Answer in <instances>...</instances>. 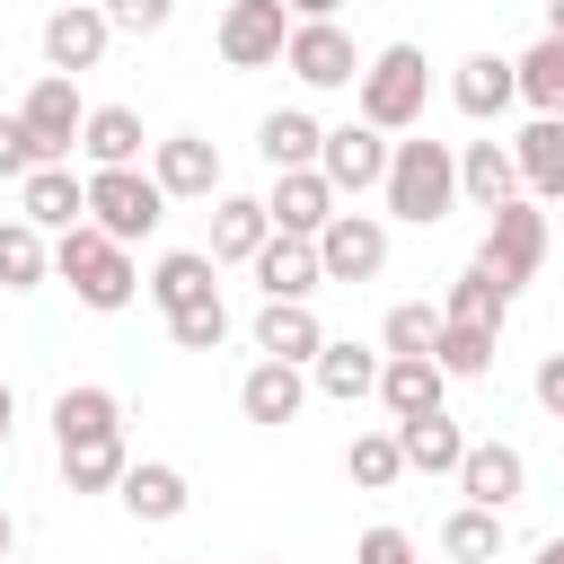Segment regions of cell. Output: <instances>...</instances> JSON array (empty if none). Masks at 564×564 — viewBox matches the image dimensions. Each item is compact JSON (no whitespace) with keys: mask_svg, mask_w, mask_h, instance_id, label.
<instances>
[{"mask_svg":"<svg viewBox=\"0 0 564 564\" xmlns=\"http://www.w3.org/2000/svg\"><path fill=\"white\" fill-rule=\"evenodd\" d=\"M273 238V220H264V194H212V264H256V247Z\"/></svg>","mask_w":564,"mask_h":564,"instance_id":"18","label":"cell"},{"mask_svg":"<svg viewBox=\"0 0 564 564\" xmlns=\"http://www.w3.org/2000/svg\"><path fill=\"white\" fill-rule=\"evenodd\" d=\"M220 335H229V308H220V300L167 317V344H176V352H220Z\"/></svg>","mask_w":564,"mask_h":564,"instance_id":"39","label":"cell"},{"mask_svg":"<svg viewBox=\"0 0 564 564\" xmlns=\"http://www.w3.org/2000/svg\"><path fill=\"white\" fill-rule=\"evenodd\" d=\"M141 115L132 106H88V123H79V150H88V167H141Z\"/></svg>","mask_w":564,"mask_h":564,"instance_id":"30","label":"cell"},{"mask_svg":"<svg viewBox=\"0 0 564 564\" xmlns=\"http://www.w3.org/2000/svg\"><path fill=\"white\" fill-rule=\"evenodd\" d=\"M53 273L70 282V300L79 308H97V317H115V308H132V291H141V273H132V247H115L106 229H62L53 238Z\"/></svg>","mask_w":564,"mask_h":564,"instance_id":"3","label":"cell"},{"mask_svg":"<svg viewBox=\"0 0 564 564\" xmlns=\"http://www.w3.org/2000/svg\"><path fill=\"white\" fill-rule=\"evenodd\" d=\"M379 220H405V229H432L458 212V150L414 132V141H388V176H379Z\"/></svg>","mask_w":564,"mask_h":564,"instance_id":"1","label":"cell"},{"mask_svg":"<svg viewBox=\"0 0 564 564\" xmlns=\"http://www.w3.org/2000/svg\"><path fill=\"white\" fill-rule=\"evenodd\" d=\"M308 247H317V273L326 282H379L388 273V220L379 212H335Z\"/></svg>","mask_w":564,"mask_h":564,"instance_id":"8","label":"cell"},{"mask_svg":"<svg viewBox=\"0 0 564 564\" xmlns=\"http://www.w3.org/2000/svg\"><path fill=\"white\" fill-rule=\"evenodd\" d=\"M123 467H132L123 432H97V441H62V485H70V494H115V485H123Z\"/></svg>","mask_w":564,"mask_h":564,"instance_id":"31","label":"cell"},{"mask_svg":"<svg viewBox=\"0 0 564 564\" xmlns=\"http://www.w3.org/2000/svg\"><path fill=\"white\" fill-rule=\"evenodd\" d=\"M97 9H106L115 35H159V26L176 18V0H97Z\"/></svg>","mask_w":564,"mask_h":564,"instance_id":"40","label":"cell"},{"mask_svg":"<svg viewBox=\"0 0 564 564\" xmlns=\"http://www.w3.org/2000/svg\"><path fill=\"white\" fill-rule=\"evenodd\" d=\"M44 159H35V132L18 123V115H0V176H35Z\"/></svg>","mask_w":564,"mask_h":564,"instance_id":"41","label":"cell"},{"mask_svg":"<svg viewBox=\"0 0 564 564\" xmlns=\"http://www.w3.org/2000/svg\"><path fill=\"white\" fill-rule=\"evenodd\" d=\"M361 62H370V53L344 35V18H300L291 44H282V70H291L300 88H352Z\"/></svg>","mask_w":564,"mask_h":564,"instance_id":"5","label":"cell"},{"mask_svg":"<svg viewBox=\"0 0 564 564\" xmlns=\"http://www.w3.org/2000/svg\"><path fill=\"white\" fill-rule=\"evenodd\" d=\"M458 494H467L476 511H511V502L529 494V458H520L511 441H467V458H458Z\"/></svg>","mask_w":564,"mask_h":564,"instance_id":"13","label":"cell"},{"mask_svg":"<svg viewBox=\"0 0 564 564\" xmlns=\"http://www.w3.org/2000/svg\"><path fill=\"white\" fill-rule=\"evenodd\" d=\"M546 35H564V0H546Z\"/></svg>","mask_w":564,"mask_h":564,"instance_id":"48","label":"cell"},{"mask_svg":"<svg viewBox=\"0 0 564 564\" xmlns=\"http://www.w3.org/2000/svg\"><path fill=\"white\" fill-rule=\"evenodd\" d=\"M9 546H18V520H9V502H0V564H9Z\"/></svg>","mask_w":564,"mask_h":564,"instance_id":"46","label":"cell"},{"mask_svg":"<svg viewBox=\"0 0 564 564\" xmlns=\"http://www.w3.org/2000/svg\"><path fill=\"white\" fill-rule=\"evenodd\" d=\"M352 564H414V538H405V529H361Z\"/></svg>","mask_w":564,"mask_h":564,"instance_id":"42","label":"cell"},{"mask_svg":"<svg viewBox=\"0 0 564 564\" xmlns=\"http://www.w3.org/2000/svg\"><path fill=\"white\" fill-rule=\"evenodd\" d=\"M115 494H123V511H132L141 529H167V520H185V502H194V485H185L176 458H132Z\"/></svg>","mask_w":564,"mask_h":564,"instance_id":"14","label":"cell"},{"mask_svg":"<svg viewBox=\"0 0 564 564\" xmlns=\"http://www.w3.org/2000/svg\"><path fill=\"white\" fill-rule=\"evenodd\" d=\"M220 62L229 70H264V62H282V44H291V9L282 0H220Z\"/></svg>","mask_w":564,"mask_h":564,"instance_id":"9","label":"cell"},{"mask_svg":"<svg viewBox=\"0 0 564 564\" xmlns=\"http://www.w3.org/2000/svg\"><path fill=\"white\" fill-rule=\"evenodd\" d=\"M150 185L167 203H212L220 194V150L203 132H167V141H150Z\"/></svg>","mask_w":564,"mask_h":564,"instance_id":"10","label":"cell"},{"mask_svg":"<svg viewBox=\"0 0 564 564\" xmlns=\"http://www.w3.org/2000/svg\"><path fill=\"white\" fill-rule=\"evenodd\" d=\"M511 79L538 115H564V35H538L529 53H511Z\"/></svg>","mask_w":564,"mask_h":564,"instance_id":"33","label":"cell"},{"mask_svg":"<svg viewBox=\"0 0 564 564\" xmlns=\"http://www.w3.org/2000/svg\"><path fill=\"white\" fill-rule=\"evenodd\" d=\"M397 449H405V476H458L467 432L449 414H414V423H397Z\"/></svg>","mask_w":564,"mask_h":564,"instance_id":"29","label":"cell"},{"mask_svg":"<svg viewBox=\"0 0 564 564\" xmlns=\"http://www.w3.org/2000/svg\"><path fill=\"white\" fill-rule=\"evenodd\" d=\"M441 546H449L458 564H494V555H502V511H476V502H458V511L441 520Z\"/></svg>","mask_w":564,"mask_h":564,"instance_id":"36","label":"cell"},{"mask_svg":"<svg viewBox=\"0 0 564 564\" xmlns=\"http://www.w3.org/2000/svg\"><path fill=\"white\" fill-rule=\"evenodd\" d=\"M458 194H467L476 212H502V203L520 194V167H511V141H467V150H458Z\"/></svg>","mask_w":564,"mask_h":564,"instance_id":"28","label":"cell"},{"mask_svg":"<svg viewBox=\"0 0 564 564\" xmlns=\"http://www.w3.org/2000/svg\"><path fill=\"white\" fill-rule=\"evenodd\" d=\"M317 176L335 185V203H344V194H370V185L388 176V132H370V123H335V132L317 141Z\"/></svg>","mask_w":564,"mask_h":564,"instance_id":"11","label":"cell"},{"mask_svg":"<svg viewBox=\"0 0 564 564\" xmlns=\"http://www.w3.org/2000/svg\"><path fill=\"white\" fill-rule=\"evenodd\" d=\"M256 352H264V361H291V370H308V361L326 352L317 308H308V300H264V308H256Z\"/></svg>","mask_w":564,"mask_h":564,"instance_id":"16","label":"cell"},{"mask_svg":"<svg viewBox=\"0 0 564 564\" xmlns=\"http://www.w3.org/2000/svg\"><path fill=\"white\" fill-rule=\"evenodd\" d=\"M97 432H123V405H115V388H97V379L62 388V397H53V441H97Z\"/></svg>","mask_w":564,"mask_h":564,"instance_id":"32","label":"cell"},{"mask_svg":"<svg viewBox=\"0 0 564 564\" xmlns=\"http://www.w3.org/2000/svg\"><path fill=\"white\" fill-rule=\"evenodd\" d=\"M264 220H273L282 238H317V229L335 220V185H326L317 167H282L273 194H264Z\"/></svg>","mask_w":564,"mask_h":564,"instance_id":"15","label":"cell"},{"mask_svg":"<svg viewBox=\"0 0 564 564\" xmlns=\"http://www.w3.org/2000/svg\"><path fill=\"white\" fill-rule=\"evenodd\" d=\"M423 97H432V62L423 44H379L352 79V123L370 132H423Z\"/></svg>","mask_w":564,"mask_h":564,"instance_id":"2","label":"cell"},{"mask_svg":"<svg viewBox=\"0 0 564 564\" xmlns=\"http://www.w3.org/2000/svg\"><path fill=\"white\" fill-rule=\"evenodd\" d=\"M344 476H352L361 494H388V485L405 476V449H397V432H352V449H344Z\"/></svg>","mask_w":564,"mask_h":564,"instance_id":"35","label":"cell"},{"mask_svg":"<svg viewBox=\"0 0 564 564\" xmlns=\"http://www.w3.org/2000/svg\"><path fill=\"white\" fill-rule=\"evenodd\" d=\"M167 220V194L150 185V167H88V229H106L115 247H141Z\"/></svg>","mask_w":564,"mask_h":564,"instance_id":"4","label":"cell"},{"mask_svg":"<svg viewBox=\"0 0 564 564\" xmlns=\"http://www.w3.org/2000/svg\"><path fill=\"white\" fill-rule=\"evenodd\" d=\"M538 564H564V529H555V538H546V546H538Z\"/></svg>","mask_w":564,"mask_h":564,"instance_id":"47","label":"cell"},{"mask_svg":"<svg viewBox=\"0 0 564 564\" xmlns=\"http://www.w3.org/2000/svg\"><path fill=\"white\" fill-rule=\"evenodd\" d=\"M441 344V308L432 300H397L388 326H379V352H432Z\"/></svg>","mask_w":564,"mask_h":564,"instance_id":"38","label":"cell"},{"mask_svg":"<svg viewBox=\"0 0 564 564\" xmlns=\"http://www.w3.org/2000/svg\"><path fill=\"white\" fill-rule=\"evenodd\" d=\"M441 317H449V326H476V335H494V344H502V326H511V282H502V273H485V264L467 256V273L449 282Z\"/></svg>","mask_w":564,"mask_h":564,"instance_id":"19","label":"cell"},{"mask_svg":"<svg viewBox=\"0 0 564 564\" xmlns=\"http://www.w3.org/2000/svg\"><path fill=\"white\" fill-rule=\"evenodd\" d=\"M317 141H326V123H317L308 106H273V115L256 123V150H264L273 176H282V167H317Z\"/></svg>","mask_w":564,"mask_h":564,"instance_id":"27","label":"cell"},{"mask_svg":"<svg viewBox=\"0 0 564 564\" xmlns=\"http://www.w3.org/2000/svg\"><path fill=\"white\" fill-rule=\"evenodd\" d=\"M476 264H485V273H502V282L520 291V282L546 264V212H538L529 194H511L502 212H485V247H476Z\"/></svg>","mask_w":564,"mask_h":564,"instance_id":"6","label":"cell"},{"mask_svg":"<svg viewBox=\"0 0 564 564\" xmlns=\"http://www.w3.org/2000/svg\"><path fill=\"white\" fill-rule=\"evenodd\" d=\"M449 97H458V115H467V123H494V115L520 97L511 53H467V62H458V79H449Z\"/></svg>","mask_w":564,"mask_h":564,"instance_id":"24","label":"cell"},{"mask_svg":"<svg viewBox=\"0 0 564 564\" xmlns=\"http://www.w3.org/2000/svg\"><path fill=\"white\" fill-rule=\"evenodd\" d=\"M511 167H520V194L529 203H564V115H538L511 141Z\"/></svg>","mask_w":564,"mask_h":564,"instance_id":"21","label":"cell"},{"mask_svg":"<svg viewBox=\"0 0 564 564\" xmlns=\"http://www.w3.org/2000/svg\"><path fill=\"white\" fill-rule=\"evenodd\" d=\"M300 405H308V370H291V361H256V370L238 379V414H247V423H273V432H282Z\"/></svg>","mask_w":564,"mask_h":564,"instance_id":"23","label":"cell"},{"mask_svg":"<svg viewBox=\"0 0 564 564\" xmlns=\"http://www.w3.org/2000/svg\"><path fill=\"white\" fill-rule=\"evenodd\" d=\"M529 388H538V405H546V414H555V423H564V352H546V361H538V379H529Z\"/></svg>","mask_w":564,"mask_h":564,"instance_id":"43","label":"cell"},{"mask_svg":"<svg viewBox=\"0 0 564 564\" xmlns=\"http://www.w3.org/2000/svg\"><path fill=\"white\" fill-rule=\"evenodd\" d=\"M212 273H220V264H212L203 247H176V256H159V264H150V282H141V291H150V300L176 317V308H203V300H220V282H212Z\"/></svg>","mask_w":564,"mask_h":564,"instance_id":"26","label":"cell"},{"mask_svg":"<svg viewBox=\"0 0 564 564\" xmlns=\"http://www.w3.org/2000/svg\"><path fill=\"white\" fill-rule=\"evenodd\" d=\"M282 9H291V26H300V18H335L344 0H282Z\"/></svg>","mask_w":564,"mask_h":564,"instance_id":"44","label":"cell"},{"mask_svg":"<svg viewBox=\"0 0 564 564\" xmlns=\"http://www.w3.org/2000/svg\"><path fill=\"white\" fill-rule=\"evenodd\" d=\"M317 282H326V273H317V247H308V238H282V229H273V238L256 247V291H264V300H308Z\"/></svg>","mask_w":564,"mask_h":564,"instance_id":"25","label":"cell"},{"mask_svg":"<svg viewBox=\"0 0 564 564\" xmlns=\"http://www.w3.org/2000/svg\"><path fill=\"white\" fill-rule=\"evenodd\" d=\"M106 44H115V26H106V9H97V0H70V9H53V18H44V62H53L62 79L97 70V62H106Z\"/></svg>","mask_w":564,"mask_h":564,"instance_id":"12","label":"cell"},{"mask_svg":"<svg viewBox=\"0 0 564 564\" xmlns=\"http://www.w3.org/2000/svg\"><path fill=\"white\" fill-rule=\"evenodd\" d=\"M18 220H35V229H79L88 220V176H70V167H35V176H18Z\"/></svg>","mask_w":564,"mask_h":564,"instance_id":"17","label":"cell"},{"mask_svg":"<svg viewBox=\"0 0 564 564\" xmlns=\"http://www.w3.org/2000/svg\"><path fill=\"white\" fill-rule=\"evenodd\" d=\"M53 273V247L35 220H0V291H35Z\"/></svg>","mask_w":564,"mask_h":564,"instance_id":"34","label":"cell"},{"mask_svg":"<svg viewBox=\"0 0 564 564\" xmlns=\"http://www.w3.org/2000/svg\"><path fill=\"white\" fill-rule=\"evenodd\" d=\"M18 123L35 132V159H44V167H70V150H79V123H88V106H79V79L44 70V79L18 97Z\"/></svg>","mask_w":564,"mask_h":564,"instance_id":"7","label":"cell"},{"mask_svg":"<svg viewBox=\"0 0 564 564\" xmlns=\"http://www.w3.org/2000/svg\"><path fill=\"white\" fill-rule=\"evenodd\" d=\"M9 432H18V397H9V379H0V458H9Z\"/></svg>","mask_w":564,"mask_h":564,"instance_id":"45","label":"cell"},{"mask_svg":"<svg viewBox=\"0 0 564 564\" xmlns=\"http://www.w3.org/2000/svg\"><path fill=\"white\" fill-rule=\"evenodd\" d=\"M397 9H405V0H397Z\"/></svg>","mask_w":564,"mask_h":564,"instance_id":"49","label":"cell"},{"mask_svg":"<svg viewBox=\"0 0 564 564\" xmlns=\"http://www.w3.org/2000/svg\"><path fill=\"white\" fill-rule=\"evenodd\" d=\"M379 361H388V352H370V344H352V335H344V344L326 335V352L308 361V388L335 397V405H361V397H379Z\"/></svg>","mask_w":564,"mask_h":564,"instance_id":"20","label":"cell"},{"mask_svg":"<svg viewBox=\"0 0 564 564\" xmlns=\"http://www.w3.org/2000/svg\"><path fill=\"white\" fill-rule=\"evenodd\" d=\"M441 370H432V352H388L379 361V405L397 414V423H414V414H441Z\"/></svg>","mask_w":564,"mask_h":564,"instance_id":"22","label":"cell"},{"mask_svg":"<svg viewBox=\"0 0 564 564\" xmlns=\"http://www.w3.org/2000/svg\"><path fill=\"white\" fill-rule=\"evenodd\" d=\"M432 370H441V379H485V370H494V335H476V326H449V317H441Z\"/></svg>","mask_w":564,"mask_h":564,"instance_id":"37","label":"cell"}]
</instances>
